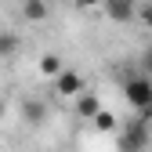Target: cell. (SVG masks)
<instances>
[{
    "label": "cell",
    "mask_w": 152,
    "mask_h": 152,
    "mask_svg": "<svg viewBox=\"0 0 152 152\" xmlns=\"http://www.w3.org/2000/svg\"><path fill=\"white\" fill-rule=\"evenodd\" d=\"M123 94H127V102L141 112V120L148 123V116H152V80L148 76H127L123 80Z\"/></svg>",
    "instance_id": "cell-1"
},
{
    "label": "cell",
    "mask_w": 152,
    "mask_h": 152,
    "mask_svg": "<svg viewBox=\"0 0 152 152\" xmlns=\"http://www.w3.org/2000/svg\"><path fill=\"white\" fill-rule=\"evenodd\" d=\"M0 116H4V102H0Z\"/></svg>",
    "instance_id": "cell-14"
},
{
    "label": "cell",
    "mask_w": 152,
    "mask_h": 152,
    "mask_svg": "<svg viewBox=\"0 0 152 152\" xmlns=\"http://www.w3.org/2000/svg\"><path fill=\"white\" fill-rule=\"evenodd\" d=\"M18 47H22L18 33H11V29H0V58H11Z\"/></svg>",
    "instance_id": "cell-8"
},
{
    "label": "cell",
    "mask_w": 152,
    "mask_h": 152,
    "mask_svg": "<svg viewBox=\"0 0 152 152\" xmlns=\"http://www.w3.org/2000/svg\"><path fill=\"white\" fill-rule=\"evenodd\" d=\"M138 18L145 22V29H152V4H145V7H138Z\"/></svg>",
    "instance_id": "cell-12"
},
{
    "label": "cell",
    "mask_w": 152,
    "mask_h": 152,
    "mask_svg": "<svg viewBox=\"0 0 152 152\" xmlns=\"http://www.w3.org/2000/svg\"><path fill=\"white\" fill-rule=\"evenodd\" d=\"M141 76H152V44L141 51Z\"/></svg>",
    "instance_id": "cell-11"
},
{
    "label": "cell",
    "mask_w": 152,
    "mask_h": 152,
    "mask_svg": "<svg viewBox=\"0 0 152 152\" xmlns=\"http://www.w3.org/2000/svg\"><path fill=\"white\" fill-rule=\"evenodd\" d=\"M145 145H148V123L130 120L127 130L120 134V152H145Z\"/></svg>",
    "instance_id": "cell-2"
},
{
    "label": "cell",
    "mask_w": 152,
    "mask_h": 152,
    "mask_svg": "<svg viewBox=\"0 0 152 152\" xmlns=\"http://www.w3.org/2000/svg\"><path fill=\"white\" fill-rule=\"evenodd\" d=\"M40 72H44V76H58V72H62L58 54H44V58H40Z\"/></svg>",
    "instance_id": "cell-10"
},
{
    "label": "cell",
    "mask_w": 152,
    "mask_h": 152,
    "mask_svg": "<svg viewBox=\"0 0 152 152\" xmlns=\"http://www.w3.org/2000/svg\"><path fill=\"white\" fill-rule=\"evenodd\" d=\"M22 18L26 22H44L47 18V0H22Z\"/></svg>",
    "instance_id": "cell-7"
},
{
    "label": "cell",
    "mask_w": 152,
    "mask_h": 152,
    "mask_svg": "<svg viewBox=\"0 0 152 152\" xmlns=\"http://www.w3.org/2000/svg\"><path fill=\"white\" fill-rule=\"evenodd\" d=\"M22 116H26L29 127H40V123L47 120V102H44V98H26V102H22Z\"/></svg>",
    "instance_id": "cell-5"
},
{
    "label": "cell",
    "mask_w": 152,
    "mask_h": 152,
    "mask_svg": "<svg viewBox=\"0 0 152 152\" xmlns=\"http://www.w3.org/2000/svg\"><path fill=\"white\" fill-rule=\"evenodd\" d=\"M76 112H80V116L83 120H94V116H98V112H102V102H98V94H80V98H76Z\"/></svg>",
    "instance_id": "cell-6"
},
{
    "label": "cell",
    "mask_w": 152,
    "mask_h": 152,
    "mask_svg": "<svg viewBox=\"0 0 152 152\" xmlns=\"http://www.w3.org/2000/svg\"><path fill=\"white\" fill-rule=\"evenodd\" d=\"M91 123H94V127H98V130H102V134H112V130H116V127H120V123H116V116H112V112H109V109H102V112H98V116H94Z\"/></svg>",
    "instance_id": "cell-9"
},
{
    "label": "cell",
    "mask_w": 152,
    "mask_h": 152,
    "mask_svg": "<svg viewBox=\"0 0 152 152\" xmlns=\"http://www.w3.org/2000/svg\"><path fill=\"white\" fill-rule=\"evenodd\" d=\"M54 94H58V98H80L83 94V76L76 69H62L54 76Z\"/></svg>",
    "instance_id": "cell-3"
},
{
    "label": "cell",
    "mask_w": 152,
    "mask_h": 152,
    "mask_svg": "<svg viewBox=\"0 0 152 152\" xmlns=\"http://www.w3.org/2000/svg\"><path fill=\"white\" fill-rule=\"evenodd\" d=\"M76 4H80V7H98L102 0H76Z\"/></svg>",
    "instance_id": "cell-13"
},
{
    "label": "cell",
    "mask_w": 152,
    "mask_h": 152,
    "mask_svg": "<svg viewBox=\"0 0 152 152\" xmlns=\"http://www.w3.org/2000/svg\"><path fill=\"white\" fill-rule=\"evenodd\" d=\"M102 7H105V18L116 22V26L134 22V15H138V4H134V0H102Z\"/></svg>",
    "instance_id": "cell-4"
}]
</instances>
